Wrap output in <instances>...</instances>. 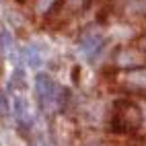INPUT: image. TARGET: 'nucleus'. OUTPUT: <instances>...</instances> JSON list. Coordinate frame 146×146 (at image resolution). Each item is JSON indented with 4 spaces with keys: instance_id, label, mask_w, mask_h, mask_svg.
Here are the masks:
<instances>
[{
    "instance_id": "1",
    "label": "nucleus",
    "mask_w": 146,
    "mask_h": 146,
    "mask_svg": "<svg viewBox=\"0 0 146 146\" xmlns=\"http://www.w3.org/2000/svg\"><path fill=\"white\" fill-rule=\"evenodd\" d=\"M142 125V113L140 105L130 99H119L113 105L111 113V130L117 134H132L138 132Z\"/></svg>"
},
{
    "instance_id": "2",
    "label": "nucleus",
    "mask_w": 146,
    "mask_h": 146,
    "mask_svg": "<svg viewBox=\"0 0 146 146\" xmlns=\"http://www.w3.org/2000/svg\"><path fill=\"white\" fill-rule=\"evenodd\" d=\"M119 82L130 91H146V68H132L128 72H121Z\"/></svg>"
},
{
    "instance_id": "3",
    "label": "nucleus",
    "mask_w": 146,
    "mask_h": 146,
    "mask_svg": "<svg viewBox=\"0 0 146 146\" xmlns=\"http://www.w3.org/2000/svg\"><path fill=\"white\" fill-rule=\"evenodd\" d=\"M115 62L121 68H138L142 64V54L138 50H121L115 58Z\"/></svg>"
},
{
    "instance_id": "4",
    "label": "nucleus",
    "mask_w": 146,
    "mask_h": 146,
    "mask_svg": "<svg viewBox=\"0 0 146 146\" xmlns=\"http://www.w3.org/2000/svg\"><path fill=\"white\" fill-rule=\"evenodd\" d=\"M56 2H58V0H37V13H39V15L50 13Z\"/></svg>"
},
{
    "instance_id": "5",
    "label": "nucleus",
    "mask_w": 146,
    "mask_h": 146,
    "mask_svg": "<svg viewBox=\"0 0 146 146\" xmlns=\"http://www.w3.org/2000/svg\"><path fill=\"white\" fill-rule=\"evenodd\" d=\"M132 13L136 15H146V0H136L132 4Z\"/></svg>"
},
{
    "instance_id": "6",
    "label": "nucleus",
    "mask_w": 146,
    "mask_h": 146,
    "mask_svg": "<svg viewBox=\"0 0 146 146\" xmlns=\"http://www.w3.org/2000/svg\"><path fill=\"white\" fill-rule=\"evenodd\" d=\"M138 105H140V113H142V125L140 128H146V99L138 101Z\"/></svg>"
},
{
    "instance_id": "7",
    "label": "nucleus",
    "mask_w": 146,
    "mask_h": 146,
    "mask_svg": "<svg viewBox=\"0 0 146 146\" xmlns=\"http://www.w3.org/2000/svg\"><path fill=\"white\" fill-rule=\"evenodd\" d=\"M140 45H142L144 50H146V37H142V41H140Z\"/></svg>"
},
{
    "instance_id": "8",
    "label": "nucleus",
    "mask_w": 146,
    "mask_h": 146,
    "mask_svg": "<svg viewBox=\"0 0 146 146\" xmlns=\"http://www.w3.org/2000/svg\"><path fill=\"white\" fill-rule=\"evenodd\" d=\"M142 146H146V144H142Z\"/></svg>"
}]
</instances>
